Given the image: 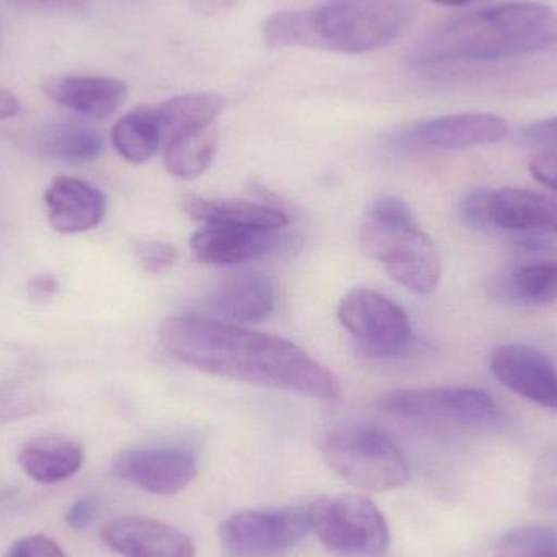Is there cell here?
Instances as JSON below:
<instances>
[{"instance_id": "cell-1", "label": "cell", "mask_w": 557, "mask_h": 557, "mask_svg": "<svg viewBox=\"0 0 557 557\" xmlns=\"http://www.w3.org/2000/svg\"><path fill=\"white\" fill-rule=\"evenodd\" d=\"M159 339L173 359L224 379L317 399H336L343 389L327 367L276 334L208 318L173 317L160 324Z\"/></svg>"}, {"instance_id": "cell-2", "label": "cell", "mask_w": 557, "mask_h": 557, "mask_svg": "<svg viewBox=\"0 0 557 557\" xmlns=\"http://www.w3.org/2000/svg\"><path fill=\"white\" fill-rule=\"evenodd\" d=\"M557 45V10L539 2H509L458 16L419 39L408 54L414 67L496 62Z\"/></svg>"}, {"instance_id": "cell-3", "label": "cell", "mask_w": 557, "mask_h": 557, "mask_svg": "<svg viewBox=\"0 0 557 557\" xmlns=\"http://www.w3.org/2000/svg\"><path fill=\"white\" fill-rule=\"evenodd\" d=\"M360 245L386 273L414 294H431L441 281L442 263L434 242L416 225L403 199L373 202L360 228Z\"/></svg>"}, {"instance_id": "cell-4", "label": "cell", "mask_w": 557, "mask_h": 557, "mask_svg": "<svg viewBox=\"0 0 557 557\" xmlns=\"http://www.w3.org/2000/svg\"><path fill=\"white\" fill-rule=\"evenodd\" d=\"M307 13V48L362 54L392 42L406 26V0H326Z\"/></svg>"}, {"instance_id": "cell-5", "label": "cell", "mask_w": 557, "mask_h": 557, "mask_svg": "<svg viewBox=\"0 0 557 557\" xmlns=\"http://www.w3.org/2000/svg\"><path fill=\"white\" fill-rule=\"evenodd\" d=\"M380 406L396 418L438 431H484L503 421L493 396L473 386L395 389L382 396Z\"/></svg>"}, {"instance_id": "cell-6", "label": "cell", "mask_w": 557, "mask_h": 557, "mask_svg": "<svg viewBox=\"0 0 557 557\" xmlns=\"http://www.w3.org/2000/svg\"><path fill=\"white\" fill-rule=\"evenodd\" d=\"M321 454L331 470L367 493L396 490L409 478L401 448L373 428L359 425L331 432L321 445Z\"/></svg>"}, {"instance_id": "cell-7", "label": "cell", "mask_w": 557, "mask_h": 557, "mask_svg": "<svg viewBox=\"0 0 557 557\" xmlns=\"http://www.w3.org/2000/svg\"><path fill=\"white\" fill-rule=\"evenodd\" d=\"M308 530L341 557H382L389 529L379 507L363 496L321 497L307 510Z\"/></svg>"}, {"instance_id": "cell-8", "label": "cell", "mask_w": 557, "mask_h": 557, "mask_svg": "<svg viewBox=\"0 0 557 557\" xmlns=\"http://www.w3.org/2000/svg\"><path fill=\"white\" fill-rule=\"evenodd\" d=\"M337 318L373 359H398L414 346L408 313L372 288L349 292L337 307Z\"/></svg>"}, {"instance_id": "cell-9", "label": "cell", "mask_w": 557, "mask_h": 557, "mask_svg": "<svg viewBox=\"0 0 557 557\" xmlns=\"http://www.w3.org/2000/svg\"><path fill=\"white\" fill-rule=\"evenodd\" d=\"M307 532L300 510H242L224 520L221 540L237 557H274L298 545Z\"/></svg>"}, {"instance_id": "cell-10", "label": "cell", "mask_w": 557, "mask_h": 557, "mask_svg": "<svg viewBox=\"0 0 557 557\" xmlns=\"http://www.w3.org/2000/svg\"><path fill=\"white\" fill-rule=\"evenodd\" d=\"M506 121L491 113H461L432 117L405 127L395 144L411 150H460L506 139Z\"/></svg>"}, {"instance_id": "cell-11", "label": "cell", "mask_w": 557, "mask_h": 557, "mask_svg": "<svg viewBox=\"0 0 557 557\" xmlns=\"http://www.w3.org/2000/svg\"><path fill=\"white\" fill-rule=\"evenodd\" d=\"M196 473L195 455L182 447L134 448L113 463L114 476L157 496L182 493Z\"/></svg>"}, {"instance_id": "cell-12", "label": "cell", "mask_w": 557, "mask_h": 557, "mask_svg": "<svg viewBox=\"0 0 557 557\" xmlns=\"http://www.w3.org/2000/svg\"><path fill=\"white\" fill-rule=\"evenodd\" d=\"M490 367L510 392L557 411V367L543 350L529 344H507L494 350Z\"/></svg>"}, {"instance_id": "cell-13", "label": "cell", "mask_w": 557, "mask_h": 557, "mask_svg": "<svg viewBox=\"0 0 557 557\" xmlns=\"http://www.w3.org/2000/svg\"><path fill=\"white\" fill-rule=\"evenodd\" d=\"M101 542L123 557H196L195 543L169 523L121 517L101 530Z\"/></svg>"}, {"instance_id": "cell-14", "label": "cell", "mask_w": 557, "mask_h": 557, "mask_svg": "<svg viewBox=\"0 0 557 557\" xmlns=\"http://www.w3.org/2000/svg\"><path fill=\"white\" fill-rule=\"evenodd\" d=\"M276 232L206 225L191 237V250L201 263L235 267L267 257L281 247Z\"/></svg>"}, {"instance_id": "cell-15", "label": "cell", "mask_w": 557, "mask_h": 557, "mask_svg": "<svg viewBox=\"0 0 557 557\" xmlns=\"http://www.w3.org/2000/svg\"><path fill=\"white\" fill-rule=\"evenodd\" d=\"M46 218L59 234H82L103 221L107 199L84 180L59 176L45 193Z\"/></svg>"}, {"instance_id": "cell-16", "label": "cell", "mask_w": 557, "mask_h": 557, "mask_svg": "<svg viewBox=\"0 0 557 557\" xmlns=\"http://www.w3.org/2000/svg\"><path fill=\"white\" fill-rule=\"evenodd\" d=\"M490 222L499 231L557 235V201L530 189H497L491 193Z\"/></svg>"}, {"instance_id": "cell-17", "label": "cell", "mask_w": 557, "mask_h": 557, "mask_svg": "<svg viewBox=\"0 0 557 557\" xmlns=\"http://www.w3.org/2000/svg\"><path fill=\"white\" fill-rule=\"evenodd\" d=\"M42 88L55 103L95 120H104L116 113L127 95L123 81L100 75L52 78Z\"/></svg>"}, {"instance_id": "cell-18", "label": "cell", "mask_w": 557, "mask_h": 557, "mask_svg": "<svg viewBox=\"0 0 557 557\" xmlns=\"http://www.w3.org/2000/svg\"><path fill=\"white\" fill-rule=\"evenodd\" d=\"M273 284L257 273H238L225 278L209 298V308L225 320L260 323L273 313Z\"/></svg>"}, {"instance_id": "cell-19", "label": "cell", "mask_w": 557, "mask_h": 557, "mask_svg": "<svg viewBox=\"0 0 557 557\" xmlns=\"http://www.w3.org/2000/svg\"><path fill=\"white\" fill-rule=\"evenodd\" d=\"M183 209L189 218L206 225L257 228L276 232L288 224V215L273 206L234 199L186 198Z\"/></svg>"}, {"instance_id": "cell-20", "label": "cell", "mask_w": 557, "mask_h": 557, "mask_svg": "<svg viewBox=\"0 0 557 557\" xmlns=\"http://www.w3.org/2000/svg\"><path fill=\"white\" fill-rule=\"evenodd\" d=\"M20 467L42 484L61 483L81 470L84 450L78 442L62 435L33 438L20 451Z\"/></svg>"}, {"instance_id": "cell-21", "label": "cell", "mask_w": 557, "mask_h": 557, "mask_svg": "<svg viewBox=\"0 0 557 557\" xmlns=\"http://www.w3.org/2000/svg\"><path fill=\"white\" fill-rule=\"evenodd\" d=\"M224 108V98L209 91L180 95L163 101L156 108L162 131V146L189 131L215 124Z\"/></svg>"}, {"instance_id": "cell-22", "label": "cell", "mask_w": 557, "mask_h": 557, "mask_svg": "<svg viewBox=\"0 0 557 557\" xmlns=\"http://www.w3.org/2000/svg\"><path fill=\"white\" fill-rule=\"evenodd\" d=\"M116 152L129 163L149 162L162 147V131L156 108H137L121 117L111 131Z\"/></svg>"}, {"instance_id": "cell-23", "label": "cell", "mask_w": 557, "mask_h": 557, "mask_svg": "<svg viewBox=\"0 0 557 557\" xmlns=\"http://www.w3.org/2000/svg\"><path fill=\"white\" fill-rule=\"evenodd\" d=\"M165 166L170 175L182 180L201 176L211 166L219 147L215 124L189 131L166 143Z\"/></svg>"}, {"instance_id": "cell-24", "label": "cell", "mask_w": 557, "mask_h": 557, "mask_svg": "<svg viewBox=\"0 0 557 557\" xmlns=\"http://www.w3.org/2000/svg\"><path fill=\"white\" fill-rule=\"evenodd\" d=\"M39 152L58 162H91L103 150L100 134L84 124H54L38 137Z\"/></svg>"}, {"instance_id": "cell-25", "label": "cell", "mask_w": 557, "mask_h": 557, "mask_svg": "<svg viewBox=\"0 0 557 557\" xmlns=\"http://www.w3.org/2000/svg\"><path fill=\"white\" fill-rule=\"evenodd\" d=\"M506 294L525 305L557 300V260L535 261L517 268L506 278Z\"/></svg>"}, {"instance_id": "cell-26", "label": "cell", "mask_w": 557, "mask_h": 557, "mask_svg": "<svg viewBox=\"0 0 557 557\" xmlns=\"http://www.w3.org/2000/svg\"><path fill=\"white\" fill-rule=\"evenodd\" d=\"M497 557H557V530L522 527L504 536Z\"/></svg>"}, {"instance_id": "cell-27", "label": "cell", "mask_w": 557, "mask_h": 557, "mask_svg": "<svg viewBox=\"0 0 557 557\" xmlns=\"http://www.w3.org/2000/svg\"><path fill=\"white\" fill-rule=\"evenodd\" d=\"M48 408L45 393L26 382L0 383V422L18 421Z\"/></svg>"}, {"instance_id": "cell-28", "label": "cell", "mask_w": 557, "mask_h": 557, "mask_svg": "<svg viewBox=\"0 0 557 557\" xmlns=\"http://www.w3.org/2000/svg\"><path fill=\"white\" fill-rule=\"evenodd\" d=\"M530 497L535 506L557 513V442L548 445L533 465Z\"/></svg>"}, {"instance_id": "cell-29", "label": "cell", "mask_w": 557, "mask_h": 557, "mask_svg": "<svg viewBox=\"0 0 557 557\" xmlns=\"http://www.w3.org/2000/svg\"><path fill=\"white\" fill-rule=\"evenodd\" d=\"M134 253L147 273L159 274L175 267L178 251L166 242L144 240L134 245Z\"/></svg>"}, {"instance_id": "cell-30", "label": "cell", "mask_w": 557, "mask_h": 557, "mask_svg": "<svg viewBox=\"0 0 557 557\" xmlns=\"http://www.w3.org/2000/svg\"><path fill=\"white\" fill-rule=\"evenodd\" d=\"M491 193L493 191L487 188H476L461 199L460 205H458V215H460L465 225L476 228V231H487L491 227Z\"/></svg>"}, {"instance_id": "cell-31", "label": "cell", "mask_w": 557, "mask_h": 557, "mask_svg": "<svg viewBox=\"0 0 557 557\" xmlns=\"http://www.w3.org/2000/svg\"><path fill=\"white\" fill-rule=\"evenodd\" d=\"M5 557H65L61 546L45 535L26 536L9 549Z\"/></svg>"}, {"instance_id": "cell-32", "label": "cell", "mask_w": 557, "mask_h": 557, "mask_svg": "<svg viewBox=\"0 0 557 557\" xmlns=\"http://www.w3.org/2000/svg\"><path fill=\"white\" fill-rule=\"evenodd\" d=\"M530 172L536 182L557 191V152L543 150L536 153L530 162Z\"/></svg>"}, {"instance_id": "cell-33", "label": "cell", "mask_w": 557, "mask_h": 557, "mask_svg": "<svg viewBox=\"0 0 557 557\" xmlns=\"http://www.w3.org/2000/svg\"><path fill=\"white\" fill-rule=\"evenodd\" d=\"M523 137L533 146L557 152V116L530 124L523 131Z\"/></svg>"}, {"instance_id": "cell-34", "label": "cell", "mask_w": 557, "mask_h": 557, "mask_svg": "<svg viewBox=\"0 0 557 557\" xmlns=\"http://www.w3.org/2000/svg\"><path fill=\"white\" fill-rule=\"evenodd\" d=\"M59 292V278L54 274L39 273L26 282V295L36 304L51 300Z\"/></svg>"}, {"instance_id": "cell-35", "label": "cell", "mask_w": 557, "mask_h": 557, "mask_svg": "<svg viewBox=\"0 0 557 557\" xmlns=\"http://www.w3.org/2000/svg\"><path fill=\"white\" fill-rule=\"evenodd\" d=\"M97 509V500L94 497H84V499L72 504L71 509L65 513V522L74 530L87 529L94 520Z\"/></svg>"}, {"instance_id": "cell-36", "label": "cell", "mask_w": 557, "mask_h": 557, "mask_svg": "<svg viewBox=\"0 0 557 557\" xmlns=\"http://www.w3.org/2000/svg\"><path fill=\"white\" fill-rule=\"evenodd\" d=\"M29 9L58 10V12H81L87 0H12Z\"/></svg>"}, {"instance_id": "cell-37", "label": "cell", "mask_w": 557, "mask_h": 557, "mask_svg": "<svg viewBox=\"0 0 557 557\" xmlns=\"http://www.w3.org/2000/svg\"><path fill=\"white\" fill-rule=\"evenodd\" d=\"M238 0H189V5L202 16H222L237 7Z\"/></svg>"}, {"instance_id": "cell-38", "label": "cell", "mask_w": 557, "mask_h": 557, "mask_svg": "<svg viewBox=\"0 0 557 557\" xmlns=\"http://www.w3.org/2000/svg\"><path fill=\"white\" fill-rule=\"evenodd\" d=\"M18 111L20 103L15 95L0 88V120H10V117L16 116Z\"/></svg>"}, {"instance_id": "cell-39", "label": "cell", "mask_w": 557, "mask_h": 557, "mask_svg": "<svg viewBox=\"0 0 557 557\" xmlns=\"http://www.w3.org/2000/svg\"><path fill=\"white\" fill-rule=\"evenodd\" d=\"M432 2L438 3V5L444 7H461L467 5V3L473 2V0H432Z\"/></svg>"}]
</instances>
